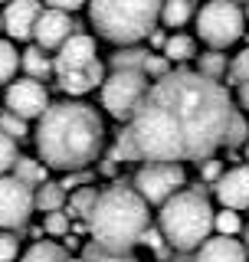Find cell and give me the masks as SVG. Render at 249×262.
Wrapping results in <instances>:
<instances>
[{"mask_svg":"<svg viewBox=\"0 0 249 262\" xmlns=\"http://www.w3.org/2000/svg\"><path fill=\"white\" fill-rule=\"evenodd\" d=\"M233 112V98L223 82H210L194 69H174L151 82L128 131L141 161L200 164L223 147Z\"/></svg>","mask_w":249,"mask_h":262,"instance_id":"6da1fadb","label":"cell"},{"mask_svg":"<svg viewBox=\"0 0 249 262\" xmlns=\"http://www.w3.org/2000/svg\"><path fill=\"white\" fill-rule=\"evenodd\" d=\"M33 141L46 167L63 170V174H79V170L92 167V161H98L102 154L105 121L86 102H72V98L49 102L46 115L33 131Z\"/></svg>","mask_w":249,"mask_h":262,"instance_id":"7a4b0ae2","label":"cell"},{"mask_svg":"<svg viewBox=\"0 0 249 262\" xmlns=\"http://www.w3.org/2000/svg\"><path fill=\"white\" fill-rule=\"evenodd\" d=\"M148 226H151L148 203L128 184H112L98 190L95 210L89 216V233L98 249L112 252V256H128L141 243Z\"/></svg>","mask_w":249,"mask_h":262,"instance_id":"3957f363","label":"cell"},{"mask_svg":"<svg viewBox=\"0 0 249 262\" xmlns=\"http://www.w3.org/2000/svg\"><path fill=\"white\" fill-rule=\"evenodd\" d=\"M157 229L174 252L180 256L197 252L213 233V207L206 200V190L184 187L180 193H174L157 213Z\"/></svg>","mask_w":249,"mask_h":262,"instance_id":"277c9868","label":"cell"},{"mask_svg":"<svg viewBox=\"0 0 249 262\" xmlns=\"http://www.w3.org/2000/svg\"><path fill=\"white\" fill-rule=\"evenodd\" d=\"M161 7L164 0H89V20L102 39L125 49L154 33Z\"/></svg>","mask_w":249,"mask_h":262,"instance_id":"5b68a950","label":"cell"},{"mask_svg":"<svg viewBox=\"0 0 249 262\" xmlns=\"http://www.w3.org/2000/svg\"><path fill=\"white\" fill-rule=\"evenodd\" d=\"M197 36L203 39L213 53H223L226 46H233L243 39L246 33V16L243 7L233 0H210L197 10Z\"/></svg>","mask_w":249,"mask_h":262,"instance_id":"8992f818","label":"cell"},{"mask_svg":"<svg viewBox=\"0 0 249 262\" xmlns=\"http://www.w3.org/2000/svg\"><path fill=\"white\" fill-rule=\"evenodd\" d=\"M187 184V170L180 164H168V161H148L135 170L131 190H135L148 207H164L174 193H180Z\"/></svg>","mask_w":249,"mask_h":262,"instance_id":"52a82bcc","label":"cell"},{"mask_svg":"<svg viewBox=\"0 0 249 262\" xmlns=\"http://www.w3.org/2000/svg\"><path fill=\"white\" fill-rule=\"evenodd\" d=\"M148 89H151V79L144 72H112L102 82V108L118 121H131Z\"/></svg>","mask_w":249,"mask_h":262,"instance_id":"ba28073f","label":"cell"},{"mask_svg":"<svg viewBox=\"0 0 249 262\" xmlns=\"http://www.w3.org/2000/svg\"><path fill=\"white\" fill-rule=\"evenodd\" d=\"M33 213V190L10 174L0 177V229L4 233H20L30 223Z\"/></svg>","mask_w":249,"mask_h":262,"instance_id":"9c48e42d","label":"cell"},{"mask_svg":"<svg viewBox=\"0 0 249 262\" xmlns=\"http://www.w3.org/2000/svg\"><path fill=\"white\" fill-rule=\"evenodd\" d=\"M4 105H7L10 115H16V118H23V121L43 118L46 108H49V92H46L43 82H33V79L23 76V79H16V82L7 85Z\"/></svg>","mask_w":249,"mask_h":262,"instance_id":"30bf717a","label":"cell"},{"mask_svg":"<svg viewBox=\"0 0 249 262\" xmlns=\"http://www.w3.org/2000/svg\"><path fill=\"white\" fill-rule=\"evenodd\" d=\"M98 59L95 53V39L86 36V33H72L66 43L56 49V59H53V72L56 76H66V72H82L86 66H92Z\"/></svg>","mask_w":249,"mask_h":262,"instance_id":"8fae6325","label":"cell"},{"mask_svg":"<svg viewBox=\"0 0 249 262\" xmlns=\"http://www.w3.org/2000/svg\"><path fill=\"white\" fill-rule=\"evenodd\" d=\"M39 13H43V0H10L4 7V33L10 36V43H23L33 39V27H36Z\"/></svg>","mask_w":249,"mask_h":262,"instance_id":"7c38bea8","label":"cell"},{"mask_svg":"<svg viewBox=\"0 0 249 262\" xmlns=\"http://www.w3.org/2000/svg\"><path fill=\"white\" fill-rule=\"evenodd\" d=\"M79 27L72 23V13H63V10H43L36 20V27H33V39H36V46L49 53V49H59L66 39L72 36Z\"/></svg>","mask_w":249,"mask_h":262,"instance_id":"4fadbf2b","label":"cell"},{"mask_svg":"<svg viewBox=\"0 0 249 262\" xmlns=\"http://www.w3.org/2000/svg\"><path fill=\"white\" fill-rule=\"evenodd\" d=\"M213 193L223 203V210H249V164L223 170V177L213 184Z\"/></svg>","mask_w":249,"mask_h":262,"instance_id":"5bb4252c","label":"cell"},{"mask_svg":"<svg viewBox=\"0 0 249 262\" xmlns=\"http://www.w3.org/2000/svg\"><path fill=\"white\" fill-rule=\"evenodd\" d=\"M194 262H249V256H246V249H243L239 239L210 236V239L194 252Z\"/></svg>","mask_w":249,"mask_h":262,"instance_id":"9a60e30c","label":"cell"},{"mask_svg":"<svg viewBox=\"0 0 249 262\" xmlns=\"http://www.w3.org/2000/svg\"><path fill=\"white\" fill-rule=\"evenodd\" d=\"M59 79V89L66 95H86V92H92V89L98 85L102 89V82H105V66L102 62H92V66H86L82 72H66V76H56Z\"/></svg>","mask_w":249,"mask_h":262,"instance_id":"2e32d148","label":"cell"},{"mask_svg":"<svg viewBox=\"0 0 249 262\" xmlns=\"http://www.w3.org/2000/svg\"><path fill=\"white\" fill-rule=\"evenodd\" d=\"M10 177L20 180V184H27L30 190H36V187L46 184V164L36 161V158L20 154V158H16V164H13V170H10Z\"/></svg>","mask_w":249,"mask_h":262,"instance_id":"e0dca14e","label":"cell"},{"mask_svg":"<svg viewBox=\"0 0 249 262\" xmlns=\"http://www.w3.org/2000/svg\"><path fill=\"white\" fill-rule=\"evenodd\" d=\"M66 207V190L56 180H46L43 187H36L33 190V210H39V213H63Z\"/></svg>","mask_w":249,"mask_h":262,"instance_id":"ac0fdd59","label":"cell"},{"mask_svg":"<svg viewBox=\"0 0 249 262\" xmlns=\"http://www.w3.org/2000/svg\"><path fill=\"white\" fill-rule=\"evenodd\" d=\"M20 69L27 72V79H33V82H39V79H46L49 72H53V59L43 53L39 46H27L20 53Z\"/></svg>","mask_w":249,"mask_h":262,"instance_id":"d6986e66","label":"cell"},{"mask_svg":"<svg viewBox=\"0 0 249 262\" xmlns=\"http://www.w3.org/2000/svg\"><path fill=\"white\" fill-rule=\"evenodd\" d=\"M164 59H168L171 66L174 62H187V59H197V39L187 36V33H174V36H168V43H164Z\"/></svg>","mask_w":249,"mask_h":262,"instance_id":"ffe728a7","label":"cell"},{"mask_svg":"<svg viewBox=\"0 0 249 262\" xmlns=\"http://www.w3.org/2000/svg\"><path fill=\"white\" fill-rule=\"evenodd\" d=\"M95 200H98L95 187H79V190H72L66 196V203H69V213H66V216L69 220H89L92 210H95Z\"/></svg>","mask_w":249,"mask_h":262,"instance_id":"44dd1931","label":"cell"},{"mask_svg":"<svg viewBox=\"0 0 249 262\" xmlns=\"http://www.w3.org/2000/svg\"><path fill=\"white\" fill-rule=\"evenodd\" d=\"M148 59V49H141V46H125V49H115L112 53V72H141V66H144Z\"/></svg>","mask_w":249,"mask_h":262,"instance_id":"7402d4cb","label":"cell"},{"mask_svg":"<svg viewBox=\"0 0 249 262\" xmlns=\"http://www.w3.org/2000/svg\"><path fill=\"white\" fill-rule=\"evenodd\" d=\"M69 259V252L63 249L59 243H33L27 252H23V259L20 262H66Z\"/></svg>","mask_w":249,"mask_h":262,"instance_id":"603a6c76","label":"cell"},{"mask_svg":"<svg viewBox=\"0 0 249 262\" xmlns=\"http://www.w3.org/2000/svg\"><path fill=\"white\" fill-rule=\"evenodd\" d=\"M226 69H230V62H226V56L223 53H203V56H197V76H203V79H210V82H220L223 76H226Z\"/></svg>","mask_w":249,"mask_h":262,"instance_id":"cb8c5ba5","label":"cell"},{"mask_svg":"<svg viewBox=\"0 0 249 262\" xmlns=\"http://www.w3.org/2000/svg\"><path fill=\"white\" fill-rule=\"evenodd\" d=\"M190 16H197L194 0H187V4H164L161 7V23H164V27H171V30L184 27Z\"/></svg>","mask_w":249,"mask_h":262,"instance_id":"d4e9b609","label":"cell"},{"mask_svg":"<svg viewBox=\"0 0 249 262\" xmlns=\"http://www.w3.org/2000/svg\"><path fill=\"white\" fill-rule=\"evenodd\" d=\"M16 66H20L16 43H10V39H0V85H10V82H13Z\"/></svg>","mask_w":249,"mask_h":262,"instance_id":"484cf974","label":"cell"},{"mask_svg":"<svg viewBox=\"0 0 249 262\" xmlns=\"http://www.w3.org/2000/svg\"><path fill=\"white\" fill-rule=\"evenodd\" d=\"M213 229H217V236L233 239L236 233H243V220H239L236 210H220V213H213Z\"/></svg>","mask_w":249,"mask_h":262,"instance_id":"4316f807","label":"cell"},{"mask_svg":"<svg viewBox=\"0 0 249 262\" xmlns=\"http://www.w3.org/2000/svg\"><path fill=\"white\" fill-rule=\"evenodd\" d=\"M249 141V125H246V115L243 112H233L230 118V128H226V141L223 147H243Z\"/></svg>","mask_w":249,"mask_h":262,"instance_id":"83f0119b","label":"cell"},{"mask_svg":"<svg viewBox=\"0 0 249 262\" xmlns=\"http://www.w3.org/2000/svg\"><path fill=\"white\" fill-rule=\"evenodd\" d=\"M0 131H4L10 141L20 144L23 138H30V121L16 118V115H10V112H0Z\"/></svg>","mask_w":249,"mask_h":262,"instance_id":"f1b7e54d","label":"cell"},{"mask_svg":"<svg viewBox=\"0 0 249 262\" xmlns=\"http://www.w3.org/2000/svg\"><path fill=\"white\" fill-rule=\"evenodd\" d=\"M82 262H138L135 256H112V252H105V249H98L95 243H86L82 246V256H79Z\"/></svg>","mask_w":249,"mask_h":262,"instance_id":"f546056e","label":"cell"},{"mask_svg":"<svg viewBox=\"0 0 249 262\" xmlns=\"http://www.w3.org/2000/svg\"><path fill=\"white\" fill-rule=\"evenodd\" d=\"M141 72H144L151 82H157V79H164V76H171V62L164 59V56H157V53H148V59H144V66H141Z\"/></svg>","mask_w":249,"mask_h":262,"instance_id":"4dcf8cb0","label":"cell"},{"mask_svg":"<svg viewBox=\"0 0 249 262\" xmlns=\"http://www.w3.org/2000/svg\"><path fill=\"white\" fill-rule=\"evenodd\" d=\"M16 158H20V151H16V141H10V138L0 131V177H7L13 170Z\"/></svg>","mask_w":249,"mask_h":262,"instance_id":"1f68e13d","label":"cell"},{"mask_svg":"<svg viewBox=\"0 0 249 262\" xmlns=\"http://www.w3.org/2000/svg\"><path fill=\"white\" fill-rule=\"evenodd\" d=\"M226 76H230V82H233V85H243V82H249V46H246L239 56H233Z\"/></svg>","mask_w":249,"mask_h":262,"instance_id":"d6a6232c","label":"cell"},{"mask_svg":"<svg viewBox=\"0 0 249 262\" xmlns=\"http://www.w3.org/2000/svg\"><path fill=\"white\" fill-rule=\"evenodd\" d=\"M43 229L49 236H69V216L66 213H46Z\"/></svg>","mask_w":249,"mask_h":262,"instance_id":"836d02e7","label":"cell"},{"mask_svg":"<svg viewBox=\"0 0 249 262\" xmlns=\"http://www.w3.org/2000/svg\"><path fill=\"white\" fill-rule=\"evenodd\" d=\"M16 252H20L16 233H0V262H16Z\"/></svg>","mask_w":249,"mask_h":262,"instance_id":"e575fe53","label":"cell"},{"mask_svg":"<svg viewBox=\"0 0 249 262\" xmlns=\"http://www.w3.org/2000/svg\"><path fill=\"white\" fill-rule=\"evenodd\" d=\"M200 177L206 180V184H217V180L223 177V164H220L217 158H206V161H200Z\"/></svg>","mask_w":249,"mask_h":262,"instance_id":"d590c367","label":"cell"},{"mask_svg":"<svg viewBox=\"0 0 249 262\" xmlns=\"http://www.w3.org/2000/svg\"><path fill=\"white\" fill-rule=\"evenodd\" d=\"M141 243L151 246V249H154V252H161V256H168V249H164V236H161V229H157V226H148V229H144V236H141Z\"/></svg>","mask_w":249,"mask_h":262,"instance_id":"8d00e7d4","label":"cell"},{"mask_svg":"<svg viewBox=\"0 0 249 262\" xmlns=\"http://www.w3.org/2000/svg\"><path fill=\"white\" fill-rule=\"evenodd\" d=\"M46 10H63V13H76L79 7H86L89 0H43Z\"/></svg>","mask_w":249,"mask_h":262,"instance_id":"74e56055","label":"cell"},{"mask_svg":"<svg viewBox=\"0 0 249 262\" xmlns=\"http://www.w3.org/2000/svg\"><path fill=\"white\" fill-rule=\"evenodd\" d=\"M89 177H92L89 170H79V174H66V177L59 180V187H63V190H66V187H76V190H79V184H86Z\"/></svg>","mask_w":249,"mask_h":262,"instance_id":"f35d334b","label":"cell"},{"mask_svg":"<svg viewBox=\"0 0 249 262\" xmlns=\"http://www.w3.org/2000/svg\"><path fill=\"white\" fill-rule=\"evenodd\" d=\"M239 89V105L249 112V82H243V85H236Z\"/></svg>","mask_w":249,"mask_h":262,"instance_id":"ab89813d","label":"cell"},{"mask_svg":"<svg viewBox=\"0 0 249 262\" xmlns=\"http://www.w3.org/2000/svg\"><path fill=\"white\" fill-rule=\"evenodd\" d=\"M148 39H151L154 46H161V49H164V43H168V36H164L161 30H154V33H151V36H148Z\"/></svg>","mask_w":249,"mask_h":262,"instance_id":"60d3db41","label":"cell"},{"mask_svg":"<svg viewBox=\"0 0 249 262\" xmlns=\"http://www.w3.org/2000/svg\"><path fill=\"white\" fill-rule=\"evenodd\" d=\"M243 249H246V256H249V223H243Z\"/></svg>","mask_w":249,"mask_h":262,"instance_id":"b9f144b4","label":"cell"},{"mask_svg":"<svg viewBox=\"0 0 249 262\" xmlns=\"http://www.w3.org/2000/svg\"><path fill=\"white\" fill-rule=\"evenodd\" d=\"M168 262H194V256H180V252H177V256L168 259Z\"/></svg>","mask_w":249,"mask_h":262,"instance_id":"7bdbcfd3","label":"cell"},{"mask_svg":"<svg viewBox=\"0 0 249 262\" xmlns=\"http://www.w3.org/2000/svg\"><path fill=\"white\" fill-rule=\"evenodd\" d=\"M243 161H249V141L243 144Z\"/></svg>","mask_w":249,"mask_h":262,"instance_id":"ee69618b","label":"cell"},{"mask_svg":"<svg viewBox=\"0 0 249 262\" xmlns=\"http://www.w3.org/2000/svg\"><path fill=\"white\" fill-rule=\"evenodd\" d=\"M164 4H187V0H164Z\"/></svg>","mask_w":249,"mask_h":262,"instance_id":"f6af8a7d","label":"cell"},{"mask_svg":"<svg viewBox=\"0 0 249 262\" xmlns=\"http://www.w3.org/2000/svg\"><path fill=\"white\" fill-rule=\"evenodd\" d=\"M66 262H82V259H76V256H69V259H66Z\"/></svg>","mask_w":249,"mask_h":262,"instance_id":"bcb514c9","label":"cell"},{"mask_svg":"<svg viewBox=\"0 0 249 262\" xmlns=\"http://www.w3.org/2000/svg\"><path fill=\"white\" fill-rule=\"evenodd\" d=\"M243 16H246V20H249V7H246V10H243Z\"/></svg>","mask_w":249,"mask_h":262,"instance_id":"7dc6e473","label":"cell"},{"mask_svg":"<svg viewBox=\"0 0 249 262\" xmlns=\"http://www.w3.org/2000/svg\"><path fill=\"white\" fill-rule=\"evenodd\" d=\"M0 33H4V16H0Z\"/></svg>","mask_w":249,"mask_h":262,"instance_id":"c3c4849f","label":"cell"},{"mask_svg":"<svg viewBox=\"0 0 249 262\" xmlns=\"http://www.w3.org/2000/svg\"><path fill=\"white\" fill-rule=\"evenodd\" d=\"M0 4H10V0H0Z\"/></svg>","mask_w":249,"mask_h":262,"instance_id":"681fc988","label":"cell"},{"mask_svg":"<svg viewBox=\"0 0 249 262\" xmlns=\"http://www.w3.org/2000/svg\"><path fill=\"white\" fill-rule=\"evenodd\" d=\"M246 4H249V0H246Z\"/></svg>","mask_w":249,"mask_h":262,"instance_id":"f907efd6","label":"cell"}]
</instances>
